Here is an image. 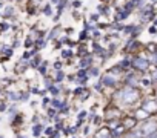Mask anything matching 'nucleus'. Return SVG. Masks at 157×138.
<instances>
[{
    "label": "nucleus",
    "instance_id": "nucleus-26",
    "mask_svg": "<svg viewBox=\"0 0 157 138\" xmlns=\"http://www.w3.org/2000/svg\"><path fill=\"white\" fill-rule=\"evenodd\" d=\"M91 74H93V75H99V71H97V69H93Z\"/></svg>",
    "mask_w": 157,
    "mask_h": 138
},
{
    "label": "nucleus",
    "instance_id": "nucleus-23",
    "mask_svg": "<svg viewBox=\"0 0 157 138\" xmlns=\"http://www.w3.org/2000/svg\"><path fill=\"white\" fill-rule=\"evenodd\" d=\"M100 37V32L99 31H94V38H99Z\"/></svg>",
    "mask_w": 157,
    "mask_h": 138
},
{
    "label": "nucleus",
    "instance_id": "nucleus-12",
    "mask_svg": "<svg viewBox=\"0 0 157 138\" xmlns=\"http://www.w3.org/2000/svg\"><path fill=\"white\" fill-rule=\"evenodd\" d=\"M99 9H100V14H105V16L108 14V11H106L108 8H106L105 5H100V6H99Z\"/></svg>",
    "mask_w": 157,
    "mask_h": 138
},
{
    "label": "nucleus",
    "instance_id": "nucleus-24",
    "mask_svg": "<svg viewBox=\"0 0 157 138\" xmlns=\"http://www.w3.org/2000/svg\"><path fill=\"white\" fill-rule=\"evenodd\" d=\"M152 63H154V64H157V52L154 54V58H152Z\"/></svg>",
    "mask_w": 157,
    "mask_h": 138
},
{
    "label": "nucleus",
    "instance_id": "nucleus-11",
    "mask_svg": "<svg viewBox=\"0 0 157 138\" xmlns=\"http://www.w3.org/2000/svg\"><path fill=\"white\" fill-rule=\"evenodd\" d=\"M90 63H91V58L90 57H85V60L80 61V66L82 67H86V66H90Z\"/></svg>",
    "mask_w": 157,
    "mask_h": 138
},
{
    "label": "nucleus",
    "instance_id": "nucleus-28",
    "mask_svg": "<svg viewBox=\"0 0 157 138\" xmlns=\"http://www.w3.org/2000/svg\"><path fill=\"white\" fill-rule=\"evenodd\" d=\"M151 2H157V0H151Z\"/></svg>",
    "mask_w": 157,
    "mask_h": 138
},
{
    "label": "nucleus",
    "instance_id": "nucleus-30",
    "mask_svg": "<svg viewBox=\"0 0 157 138\" xmlns=\"http://www.w3.org/2000/svg\"><path fill=\"white\" fill-rule=\"evenodd\" d=\"M0 138H3V136H0Z\"/></svg>",
    "mask_w": 157,
    "mask_h": 138
},
{
    "label": "nucleus",
    "instance_id": "nucleus-20",
    "mask_svg": "<svg viewBox=\"0 0 157 138\" xmlns=\"http://www.w3.org/2000/svg\"><path fill=\"white\" fill-rule=\"evenodd\" d=\"M86 37H88V35H86V31H83V32L80 34V40H85Z\"/></svg>",
    "mask_w": 157,
    "mask_h": 138
},
{
    "label": "nucleus",
    "instance_id": "nucleus-29",
    "mask_svg": "<svg viewBox=\"0 0 157 138\" xmlns=\"http://www.w3.org/2000/svg\"><path fill=\"white\" fill-rule=\"evenodd\" d=\"M36 2H42V0H36Z\"/></svg>",
    "mask_w": 157,
    "mask_h": 138
},
{
    "label": "nucleus",
    "instance_id": "nucleus-25",
    "mask_svg": "<svg viewBox=\"0 0 157 138\" xmlns=\"http://www.w3.org/2000/svg\"><path fill=\"white\" fill-rule=\"evenodd\" d=\"M72 6H74V8H78V6H80V2H74Z\"/></svg>",
    "mask_w": 157,
    "mask_h": 138
},
{
    "label": "nucleus",
    "instance_id": "nucleus-10",
    "mask_svg": "<svg viewBox=\"0 0 157 138\" xmlns=\"http://www.w3.org/2000/svg\"><path fill=\"white\" fill-rule=\"evenodd\" d=\"M45 16H52V9H51V5H46L43 6V11H42Z\"/></svg>",
    "mask_w": 157,
    "mask_h": 138
},
{
    "label": "nucleus",
    "instance_id": "nucleus-4",
    "mask_svg": "<svg viewBox=\"0 0 157 138\" xmlns=\"http://www.w3.org/2000/svg\"><path fill=\"white\" fill-rule=\"evenodd\" d=\"M142 130H143V133H145V135H149V133H152V132H155V130H157V124H155L154 121H148V123L143 126V129H142Z\"/></svg>",
    "mask_w": 157,
    "mask_h": 138
},
{
    "label": "nucleus",
    "instance_id": "nucleus-27",
    "mask_svg": "<svg viewBox=\"0 0 157 138\" xmlns=\"http://www.w3.org/2000/svg\"><path fill=\"white\" fill-rule=\"evenodd\" d=\"M154 25H155V26H157V19H155V20H154Z\"/></svg>",
    "mask_w": 157,
    "mask_h": 138
},
{
    "label": "nucleus",
    "instance_id": "nucleus-6",
    "mask_svg": "<svg viewBox=\"0 0 157 138\" xmlns=\"http://www.w3.org/2000/svg\"><path fill=\"white\" fill-rule=\"evenodd\" d=\"M119 117H120V111L117 107H111V109L106 111V118L108 120H119Z\"/></svg>",
    "mask_w": 157,
    "mask_h": 138
},
{
    "label": "nucleus",
    "instance_id": "nucleus-14",
    "mask_svg": "<svg viewBox=\"0 0 157 138\" xmlns=\"http://www.w3.org/2000/svg\"><path fill=\"white\" fill-rule=\"evenodd\" d=\"M148 49H149V51H152V52H157V49H155V45H154V43H149V45H148Z\"/></svg>",
    "mask_w": 157,
    "mask_h": 138
},
{
    "label": "nucleus",
    "instance_id": "nucleus-2",
    "mask_svg": "<svg viewBox=\"0 0 157 138\" xmlns=\"http://www.w3.org/2000/svg\"><path fill=\"white\" fill-rule=\"evenodd\" d=\"M132 67H136L137 71H146V67H148V61L145 58H140V57H136L132 61H131Z\"/></svg>",
    "mask_w": 157,
    "mask_h": 138
},
{
    "label": "nucleus",
    "instance_id": "nucleus-9",
    "mask_svg": "<svg viewBox=\"0 0 157 138\" xmlns=\"http://www.w3.org/2000/svg\"><path fill=\"white\" fill-rule=\"evenodd\" d=\"M149 117V114L145 111V109H139L137 112H136V118L139 120V118H148Z\"/></svg>",
    "mask_w": 157,
    "mask_h": 138
},
{
    "label": "nucleus",
    "instance_id": "nucleus-19",
    "mask_svg": "<svg viewBox=\"0 0 157 138\" xmlns=\"http://www.w3.org/2000/svg\"><path fill=\"white\" fill-rule=\"evenodd\" d=\"M97 19H99L97 14H93V16H91V22H97Z\"/></svg>",
    "mask_w": 157,
    "mask_h": 138
},
{
    "label": "nucleus",
    "instance_id": "nucleus-17",
    "mask_svg": "<svg viewBox=\"0 0 157 138\" xmlns=\"http://www.w3.org/2000/svg\"><path fill=\"white\" fill-rule=\"evenodd\" d=\"M62 78H63V72H62V71H59V72H57V82H60Z\"/></svg>",
    "mask_w": 157,
    "mask_h": 138
},
{
    "label": "nucleus",
    "instance_id": "nucleus-7",
    "mask_svg": "<svg viewBox=\"0 0 157 138\" xmlns=\"http://www.w3.org/2000/svg\"><path fill=\"white\" fill-rule=\"evenodd\" d=\"M136 121H137V118H126V120L122 123V126H123L125 129H129V127H132V126L136 124Z\"/></svg>",
    "mask_w": 157,
    "mask_h": 138
},
{
    "label": "nucleus",
    "instance_id": "nucleus-5",
    "mask_svg": "<svg viewBox=\"0 0 157 138\" xmlns=\"http://www.w3.org/2000/svg\"><path fill=\"white\" fill-rule=\"evenodd\" d=\"M142 109H145L148 114H152V112H155V111H157V103H155V101H152V100H149V101H145Z\"/></svg>",
    "mask_w": 157,
    "mask_h": 138
},
{
    "label": "nucleus",
    "instance_id": "nucleus-22",
    "mask_svg": "<svg viewBox=\"0 0 157 138\" xmlns=\"http://www.w3.org/2000/svg\"><path fill=\"white\" fill-rule=\"evenodd\" d=\"M62 55H63V57H69V55H71V51H63Z\"/></svg>",
    "mask_w": 157,
    "mask_h": 138
},
{
    "label": "nucleus",
    "instance_id": "nucleus-13",
    "mask_svg": "<svg viewBox=\"0 0 157 138\" xmlns=\"http://www.w3.org/2000/svg\"><path fill=\"white\" fill-rule=\"evenodd\" d=\"M129 3H131L132 6H137V5L142 3V0H129Z\"/></svg>",
    "mask_w": 157,
    "mask_h": 138
},
{
    "label": "nucleus",
    "instance_id": "nucleus-18",
    "mask_svg": "<svg viewBox=\"0 0 157 138\" xmlns=\"http://www.w3.org/2000/svg\"><path fill=\"white\" fill-rule=\"evenodd\" d=\"M40 129H42L40 126H36V127H34V135H39V133H40Z\"/></svg>",
    "mask_w": 157,
    "mask_h": 138
},
{
    "label": "nucleus",
    "instance_id": "nucleus-1",
    "mask_svg": "<svg viewBox=\"0 0 157 138\" xmlns=\"http://www.w3.org/2000/svg\"><path fill=\"white\" fill-rule=\"evenodd\" d=\"M119 95H120V98H122L125 103H132V101H136V100L139 98V92H137L136 89H131V88L122 91Z\"/></svg>",
    "mask_w": 157,
    "mask_h": 138
},
{
    "label": "nucleus",
    "instance_id": "nucleus-15",
    "mask_svg": "<svg viewBox=\"0 0 157 138\" xmlns=\"http://www.w3.org/2000/svg\"><path fill=\"white\" fill-rule=\"evenodd\" d=\"M13 13H14V11H13V8H11V6H8V8H6V11H5V16H11Z\"/></svg>",
    "mask_w": 157,
    "mask_h": 138
},
{
    "label": "nucleus",
    "instance_id": "nucleus-8",
    "mask_svg": "<svg viewBox=\"0 0 157 138\" xmlns=\"http://www.w3.org/2000/svg\"><path fill=\"white\" fill-rule=\"evenodd\" d=\"M109 135H111V132L108 129H102V130H99V133L94 138H109Z\"/></svg>",
    "mask_w": 157,
    "mask_h": 138
},
{
    "label": "nucleus",
    "instance_id": "nucleus-3",
    "mask_svg": "<svg viewBox=\"0 0 157 138\" xmlns=\"http://www.w3.org/2000/svg\"><path fill=\"white\" fill-rule=\"evenodd\" d=\"M102 83H103V85H106V86H116V83H117V78L114 77V74L108 72V74L103 77Z\"/></svg>",
    "mask_w": 157,
    "mask_h": 138
},
{
    "label": "nucleus",
    "instance_id": "nucleus-16",
    "mask_svg": "<svg viewBox=\"0 0 157 138\" xmlns=\"http://www.w3.org/2000/svg\"><path fill=\"white\" fill-rule=\"evenodd\" d=\"M57 31H59L57 28H56V29H52V32H51V35H49L48 38H54V37H56V34H57Z\"/></svg>",
    "mask_w": 157,
    "mask_h": 138
},
{
    "label": "nucleus",
    "instance_id": "nucleus-21",
    "mask_svg": "<svg viewBox=\"0 0 157 138\" xmlns=\"http://www.w3.org/2000/svg\"><path fill=\"white\" fill-rule=\"evenodd\" d=\"M149 32H151V34L157 32V26H152V28H149Z\"/></svg>",
    "mask_w": 157,
    "mask_h": 138
}]
</instances>
